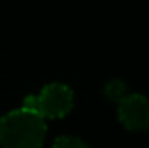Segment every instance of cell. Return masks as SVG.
Returning <instances> with one entry per match:
<instances>
[{
    "label": "cell",
    "instance_id": "obj_3",
    "mask_svg": "<svg viewBox=\"0 0 149 148\" xmlns=\"http://www.w3.org/2000/svg\"><path fill=\"white\" fill-rule=\"evenodd\" d=\"M118 118L130 131L149 129V98L132 92L118 101Z\"/></svg>",
    "mask_w": 149,
    "mask_h": 148
},
{
    "label": "cell",
    "instance_id": "obj_2",
    "mask_svg": "<svg viewBox=\"0 0 149 148\" xmlns=\"http://www.w3.org/2000/svg\"><path fill=\"white\" fill-rule=\"evenodd\" d=\"M21 108L33 111L42 118H61L73 108V92L68 85L52 82L35 96H26Z\"/></svg>",
    "mask_w": 149,
    "mask_h": 148
},
{
    "label": "cell",
    "instance_id": "obj_4",
    "mask_svg": "<svg viewBox=\"0 0 149 148\" xmlns=\"http://www.w3.org/2000/svg\"><path fill=\"white\" fill-rule=\"evenodd\" d=\"M104 94L108 96V99L118 103V101L127 94V85L123 84V80L113 78V80H109V82L104 85Z\"/></svg>",
    "mask_w": 149,
    "mask_h": 148
},
{
    "label": "cell",
    "instance_id": "obj_5",
    "mask_svg": "<svg viewBox=\"0 0 149 148\" xmlns=\"http://www.w3.org/2000/svg\"><path fill=\"white\" fill-rule=\"evenodd\" d=\"M52 148H88V147L74 136H61L54 141Z\"/></svg>",
    "mask_w": 149,
    "mask_h": 148
},
{
    "label": "cell",
    "instance_id": "obj_1",
    "mask_svg": "<svg viewBox=\"0 0 149 148\" xmlns=\"http://www.w3.org/2000/svg\"><path fill=\"white\" fill-rule=\"evenodd\" d=\"M45 134V118L30 110H12L0 118L2 148H40Z\"/></svg>",
    "mask_w": 149,
    "mask_h": 148
}]
</instances>
